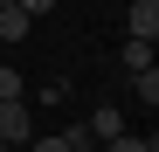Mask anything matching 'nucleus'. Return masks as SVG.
Wrapping results in <instances>:
<instances>
[{
  "mask_svg": "<svg viewBox=\"0 0 159 152\" xmlns=\"http://www.w3.org/2000/svg\"><path fill=\"white\" fill-rule=\"evenodd\" d=\"M21 152H69V145H62V132H56V138H28Z\"/></svg>",
  "mask_w": 159,
  "mask_h": 152,
  "instance_id": "obj_10",
  "label": "nucleus"
},
{
  "mask_svg": "<svg viewBox=\"0 0 159 152\" xmlns=\"http://www.w3.org/2000/svg\"><path fill=\"white\" fill-rule=\"evenodd\" d=\"M0 152H14V145H7V138H0Z\"/></svg>",
  "mask_w": 159,
  "mask_h": 152,
  "instance_id": "obj_11",
  "label": "nucleus"
},
{
  "mask_svg": "<svg viewBox=\"0 0 159 152\" xmlns=\"http://www.w3.org/2000/svg\"><path fill=\"white\" fill-rule=\"evenodd\" d=\"M125 35L159 42V0H131V14H125Z\"/></svg>",
  "mask_w": 159,
  "mask_h": 152,
  "instance_id": "obj_2",
  "label": "nucleus"
},
{
  "mask_svg": "<svg viewBox=\"0 0 159 152\" xmlns=\"http://www.w3.org/2000/svg\"><path fill=\"white\" fill-rule=\"evenodd\" d=\"M0 138H7L14 152L35 138V118H28V104H21V97H7V104H0Z\"/></svg>",
  "mask_w": 159,
  "mask_h": 152,
  "instance_id": "obj_1",
  "label": "nucleus"
},
{
  "mask_svg": "<svg viewBox=\"0 0 159 152\" xmlns=\"http://www.w3.org/2000/svg\"><path fill=\"white\" fill-rule=\"evenodd\" d=\"M7 97H21V69H14V62H0V104H7Z\"/></svg>",
  "mask_w": 159,
  "mask_h": 152,
  "instance_id": "obj_8",
  "label": "nucleus"
},
{
  "mask_svg": "<svg viewBox=\"0 0 159 152\" xmlns=\"http://www.w3.org/2000/svg\"><path fill=\"white\" fill-rule=\"evenodd\" d=\"M118 62H125L131 76H139V69H152V62H159V42H139V35H125V48H118Z\"/></svg>",
  "mask_w": 159,
  "mask_h": 152,
  "instance_id": "obj_4",
  "label": "nucleus"
},
{
  "mask_svg": "<svg viewBox=\"0 0 159 152\" xmlns=\"http://www.w3.org/2000/svg\"><path fill=\"white\" fill-rule=\"evenodd\" d=\"M131 97H139V104H152V111H159V62L131 76Z\"/></svg>",
  "mask_w": 159,
  "mask_h": 152,
  "instance_id": "obj_6",
  "label": "nucleus"
},
{
  "mask_svg": "<svg viewBox=\"0 0 159 152\" xmlns=\"http://www.w3.org/2000/svg\"><path fill=\"white\" fill-rule=\"evenodd\" d=\"M14 7L28 14V21H42V14H56V0H14Z\"/></svg>",
  "mask_w": 159,
  "mask_h": 152,
  "instance_id": "obj_9",
  "label": "nucleus"
},
{
  "mask_svg": "<svg viewBox=\"0 0 159 152\" xmlns=\"http://www.w3.org/2000/svg\"><path fill=\"white\" fill-rule=\"evenodd\" d=\"M152 152H159V138H152Z\"/></svg>",
  "mask_w": 159,
  "mask_h": 152,
  "instance_id": "obj_13",
  "label": "nucleus"
},
{
  "mask_svg": "<svg viewBox=\"0 0 159 152\" xmlns=\"http://www.w3.org/2000/svg\"><path fill=\"white\" fill-rule=\"evenodd\" d=\"M28 28H35V21L21 7H0V42H28Z\"/></svg>",
  "mask_w": 159,
  "mask_h": 152,
  "instance_id": "obj_5",
  "label": "nucleus"
},
{
  "mask_svg": "<svg viewBox=\"0 0 159 152\" xmlns=\"http://www.w3.org/2000/svg\"><path fill=\"white\" fill-rule=\"evenodd\" d=\"M0 7H14V0H0Z\"/></svg>",
  "mask_w": 159,
  "mask_h": 152,
  "instance_id": "obj_12",
  "label": "nucleus"
},
{
  "mask_svg": "<svg viewBox=\"0 0 159 152\" xmlns=\"http://www.w3.org/2000/svg\"><path fill=\"white\" fill-rule=\"evenodd\" d=\"M83 132H90V145H111V138L125 132V111H118V104H97V111H90V124H83Z\"/></svg>",
  "mask_w": 159,
  "mask_h": 152,
  "instance_id": "obj_3",
  "label": "nucleus"
},
{
  "mask_svg": "<svg viewBox=\"0 0 159 152\" xmlns=\"http://www.w3.org/2000/svg\"><path fill=\"white\" fill-rule=\"evenodd\" d=\"M97 152H152V138H139V132H118L111 145H97Z\"/></svg>",
  "mask_w": 159,
  "mask_h": 152,
  "instance_id": "obj_7",
  "label": "nucleus"
}]
</instances>
